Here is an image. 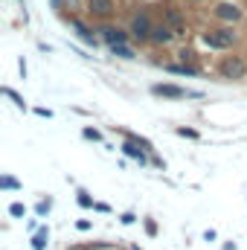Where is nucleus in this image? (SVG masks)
Returning a JSON list of instances; mask_svg holds the SVG:
<instances>
[{"instance_id":"1","label":"nucleus","mask_w":247,"mask_h":250,"mask_svg":"<svg viewBox=\"0 0 247 250\" xmlns=\"http://www.w3.org/2000/svg\"><path fill=\"white\" fill-rule=\"evenodd\" d=\"M236 41H239V35L233 32V26H212L201 35V44L209 50H230Z\"/></svg>"},{"instance_id":"2","label":"nucleus","mask_w":247,"mask_h":250,"mask_svg":"<svg viewBox=\"0 0 247 250\" xmlns=\"http://www.w3.org/2000/svg\"><path fill=\"white\" fill-rule=\"evenodd\" d=\"M218 76L230 79V82H242L247 79V59L245 56H224L218 64Z\"/></svg>"},{"instance_id":"3","label":"nucleus","mask_w":247,"mask_h":250,"mask_svg":"<svg viewBox=\"0 0 247 250\" xmlns=\"http://www.w3.org/2000/svg\"><path fill=\"white\" fill-rule=\"evenodd\" d=\"M151 29H154V23H151L148 12H137L128 23V32L137 44H151Z\"/></svg>"},{"instance_id":"4","label":"nucleus","mask_w":247,"mask_h":250,"mask_svg":"<svg viewBox=\"0 0 247 250\" xmlns=\"http://www.w3.org/2000/svg\"><path fill=\"white\" fill-rule=\"evenodd\" d=\"M212 15H215L221 23H227V26H236V23L245 21V9H242L236 0H221V3H215Z\"/></svg>"},{"instance_id":"5","label":"nucleus","mask_w":247,"mask_h":250,"mask_svg":"<svg viewBox=\"0 0 247 250\" xmlns=\"http://www.w3.org/2000/svg\"><path fill=\"white\" fill-rule=\"evenodd\" d=\"M151 93H154V96H163V99H201V93H198V90H186V87L169 84V82L154 84V87H151Z\"/></svg>"},{"instance_id":"6","label":"nucleus","mask_w":247,"mask_h":250,"mask_svg":"<svg viewBox=\"0 0 247 250\" xmlns=\"http://www.w3.org/2000/svg\"><path fill=\"white\" fill-rule=\"evenodd\" d=\"M96 32H99V41H105L108 47L128 44V38H131V32H128V29H123V26H114V23H102Z\"/></svg>"},{"instance_id":"7","label":"nucleus","mask_w":247,"mask_h":250,"mask_svg":"<svg viewBox=\"0 0 247 250\" xmlns=\"http://www.w3.org/2000/svg\"><path fill=\"white\" fill-rule=\"evenodd\" d=\"M163 21H166V23L172 26V32H175L178 38L189 32V29H186V18H184V12H181V9H178L175 3H166V6H163Z\"/></svg>"},{"instance_id":"8","label":"nucleus","mask_w":247,"mask_h":250,"mask_svg":"<svg viewBox=\"0 0 247 250\" xmlns=\"http://www.w3.org/2000/svg\"><path fill=\"white\" fill-rule=\"evenodd\" d=\"M114 12H117V3H114V0H87V15H90V18L108 21Z\"/></svg>"},{"instance_id":"9","label":"nucleus","mask_w":247,"mask_h":250,"mask_svg":"<svg viewBox=\"0 0 247 250\" xmlns=\"http://www.w3.org/2000/svg\"><path fill=\"white\" fill-rule=\"evenodd\" d=\"M175 38H178V35L172 32V26H169L166 21L154 23V29H151V44H154V47H169Z\"/></svg>"},{"instance_id":"10","label":"nucleus","mask_w":247,"mask_h":250,"mask_svg":"<svg viewBox=\"0 0 247 250\" xmlns=\"http://www.w3.org/2000/svg\"><path fill=\"white\" fill-rule=\"evenodd\" d=\"M70 26L76 29V35H79V38H82L84 44H93V47H96L99 35H93V29H90V26H87L84 21H79V18H70Z\"/></svg>"},{"instance_id":"11","label":"nucleus","mask_w":247,"mask_h":250,"mask_svg":"<svg viewBox=\"0 0 247 250\" xmlns=\"http://www.w3.org/2000/svg\"><path fill=\"white\" fill-rule=\"evenodd\" d=\"M123 154H125V157H131V160H137L140 166H143V163H148V157H145L148 151H145L143 146H137V143H131V140H128V143L123 146Z\"/></svg>"},{"instance_id":"12","label":"nucleus","mask_w":247,"mask_h":250,"mask_svg":"<svg viewBox=\"0 0 247 250\" xmlns=\"http://www.w3.org/2000/svg\"><path fill=\"white\" fill-rule=\"evenodd\" d=\"M163 70H169V73H175V76H198L201 73V67H195V64H163Z\"/></svg>"},{"instance_id":"13","label":"nucleus","mask_w":247,"mask_h":250,"mask_svg":"<svg viewBox=\"0 0 247 250\" xmlns=\"http://www.w3.org/2000/svg\"><path fill=\"white\" fill-rule=\"evenodd\" d=\"M111 56L125 59V62H134V59H137V50H134L131 44H117V47H111Z\"/></svg>"},{"instance_id":"14","label":"nucleus","mask_w":247,"mask_h":250,"mask_svg":"<svg viewBox=\"0 0 247 250\" xmlns=\"http://www.w3.org/2000/svg\"><path fill=\"white\" fill-rule=\"evenodd\" d=\"M47 239H50V230H47V227H41V230L35 233V239H32V250H44Z\"/></svg>"},{"instance_id":"15","label":"nucleus","mask_w":247,"mask_h":250,"mask_svg":"<svg viewBox=\"0 0 247 250\" xmlns=\"http://www.w3.org/2000/svg\"><path fill=\"white\" fill-rule=\"evenodd\" d=\"M178 59H181L184 64H195V67H198V53H195V50H181Z\"/></svg>"},{"instance_id":"16","label":"nucleus","mask_w":247,"mask_h":250,"mask_svg":"<svg viewBox=\"0 0 247 250\" xmlns=\"http://www.w3.org/2000/svg\"><path fill=\"white\" fill-rule=\"evenodd\" d=\"M79 207H84V209H90V207H96V201L84 192V189H79Z\"/></svg>"},{"instance_id":"17","label":"nucleus","mask_w":247,"mask_h":250,"mask_svg":"<svg viewBox=\"0 0 247 250\" xmlns=\"http://www.w3.org/2000/svg\"><path fill=\"white\" fill-rule=\"evenodd\" d=\"M3 93H6V96H9V99H12V102L18 105V108H26V102H23V99H21V96H18V93H15L12 87H3Z\"/></svg>"},{"instance_id":"18","label":"nucleus","mask_w":247,"mask_h":250,"mask_svg":"<svg viewBox=\"0 0 247 250\" xmlns=\"http://www.w3.org/2000/svg\"><path fill=\"white\" fill-rule=\"evenodd\" d=\"M9 212H12V215H15V218H23V215H26V207H23V204H21V201H15V204H12V207H9Z\"/></svg>"},{"instance_id":"19","label":"nucleus","mask_w":247,"mask_h":250,"mask_svg":"<svg viewBox=\"0 0 247 250\" xmlns=\"http://www.w3.org/2000/svg\"><path fill=\"white\" fill-rule=\"evenodd\" d=\"M0 187H3V189H21V184H18L15 178H9V175H3V181H0Z\"/></svg>"},{"instance_id":"20","label":"nucleus","mask_w":247,"mask_h":250,"mask_svg":"<svg viewBox=\"0 0 247 250\" xmlns=\"http://www.w3.org/2000/svg\"><path fill=\"white\" fill-rule=\"evenodd\" d=\"M50 207H53V201L47 198V201H38V215H47L50 212Z\"/></svg>"},{"instance_id":"21","label":"nucleus","mask_w":247,"mask_h":250,"mask_svg":"<svg viewBox=\"0 0 247 250\" xmlns=\"http://www.w3.org/2000/svg\"><path fill=\"white\" fill-rule=\"evenodd\" d=\"M178 134L181 137H189V140H198V131L195 128H178Z\"/></svg>"},{"instance_id":"22","label":"nucleus","mask_w":247,"mask_h":250,"mask_svg":"<svg viewBox=\"0 0 247 250\" xmlns=\"http://www.w3.org/2000/svg\"><path fill=\"white\" fill-rule=\"evenodd\" d=\"M84 137H87V140H102V134H99L96 128H84Z\"/></svg>"},{"instance_id":"23","label":"nucleus","mask_w":247,"mask_h":250,"mask_svg":"<svg viewBox=\"0 0 247 250\" xmlns=\"http://www.w3.org/2000/svg\"><path fill=\"white\" fill-rule=\"evenodd\" d=\"M145 233H148V236H157V224H154L151 218H145Z\"/></svg>"},{"instance_id":"24","label":"nucleus","mask_w":247,"mask_h":250,"mask_svg":"<svg viewBox=\"0 0 247 250\" xmlns=\"http://www.w3.org/2000/svg\"><path fill=\"white\" fill-rule=\"evenodd\" d=\"M35 114H38V117H47V120H50V117H53V114H50V111H47V108H35Z\"/></svg>"},{"instance_id":"25","label":"nucleus","mask_w":247,"mask_h":250,"mask_svg":"<svg viewBox=\"0 0 247 250\" xmlns=\"http://www.w3.org/2000/svg\"><path fill=\"white\" fill-rule=\"evenodd\" d=\"M120 221H123V224H131V221H134V212H125V215L120 218Z\"/></svg>"},{"instance_id":"26","label":"nucleus","mask_w":247,"mask_h":250,"mask_svg":"<svg viewBox=\"0 0 247 250\" xmlns=\"http://www.w3.org/2000/svg\"><path fill=\"white\" fill-rule=\"evenodd\" d=\"M186 3H192V6H198V3H206V0H186Z\"/></svg>"},{"instance_id":"27","label":"nucleus","mask_w":247,"mask_h":250,"mask_svg":"<svg viewBox=\"0 0 247 250\" xmlns=\"http://www.w3.org/2000/svg\"><path fill=\"white\" fill-rule=\"evenodd\" d=\"M53 3H56V6H59V3H62V0H53Z\"/></svg>"}]
</instances>
